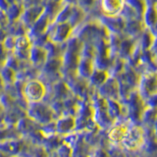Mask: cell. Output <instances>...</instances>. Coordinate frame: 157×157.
Segmentation results:
<instances>
[{"mask_svg":"<svg viewBox=\"0 0 157 157\" xmlns=\"http://www.w3.org/2000/svg\"><path fill=\"white\" fill-rule=\"evenodd\" d=\"M152 49H153V54L157 57V38L153 41V44H152Z\"/></svg>","mask_w":157,"mask_h":157,"instance_id":"obj_13","label":"cell"},{"mask_svg":"<svg viewBox=\"0 0 157 157\" xmlns=\"http://www.w3.org/2000/svg\"><path fill=\"white\" fill-rule=\"evenodd\" d=\"M88 80H90V85H92L93 86L100 87L108 80V74L105 70L94 69Z\"/></svg>","mask_w":157,"mask_h":157,"instance_id":"obj_6","label":"cell"},{"mask_svg":"<svg viewBox=\"0 0 157 157\" xmlns=\"http://www.w3.org/2000/svg\"><path fill=\"white\" fill-rule=\"evenodd\" d=\"M69 33H70V28H69L68 25L60 24L56 28L55 32H54L53 36L51 37V40L56 43L63 42L64 40H66V38L68 37Z\"/></svg>","mask_w":157,"mask_h":157,"instance_id":"obj_7","label":"cell"},{"mask_svg":"<svg viewBox=\"0 0 157 157\" xmlns=\"http://www.w3.org/2000/svg\"><path fill=\"white\" fill-rule=\"evenodd\" d=\"M121 0H102L103 10L109 15L116 14L121 9Z\"/></svg>","mask_w":157,"mask_h":157,"instance_id":"obj_8","label":"cell"},{"mask_svg":"<svg viewBox=\"0 0 157 157\" xmlns=\"http://www.w3.org/2000/svg\"><path fill=\"white\" fill-rule=\"evenodd\" d=\"M106 107L110 117H118L121 114V106L115 99H106Z\"/></svg>","mask_w":157,"mask_h":157,"instance_id":"obj_10","label":"cell"},{"mask_svg":"<svg viewBox=\"0 0 157 157\" xmlns=\"http://www.w3.org/2000/svg\"><path fill=\"white\" fill-rule=\"evenodd\" d=\"M139 90L137 93L142 100H146L152 95L157 93V74L148 73L142 76L139 81Z\"/></svg>","mask_w":157,"mask_h":157,"instance_id":"obj_3","label":"cell"},{"mask_svg":"<svg viewBox=\"0 0 157 157\" xmlns=\"http://www.w3.org/2000/svg\"><path fill=\"white\" fill-rule=\"evenodd\" d=\"M46 94V87L41 81L31 80L24 83L23 96L29 103L40 102Z\"/></svg>","mask_w":157,"mask_h":157,"instance_id":"obj_1","label":"cell"},{"mask_svg":"<svg viewBox=\"0 0 157 157\" xmlns=\"http://www.w3.org/2000/svg\"><path fill=\"white\" fill-rule=\"evenodd\" d=\"M153 132H154V135L156 136V137H157V117H156V119H155V121H154V124H153Z\"/></svg>","mask_w":157,"mask_h":157,"instance_id":"obj_14","label":"cell"},{"mask_svg":"<svg viewBox=\"0 0 157 157\" xmlns=\"http://www.w3.org/2000/svg\"><path fill=\"white\" fill-rule=\"evenodd\" d=\"M0 76H1L2 82L8 83V85H13L16 82V73L11 68H9L7 66H5L3 68V70H1Z\"/></svg>","mask_w":157,"mask_h":157,"instance_id":"obj_9","label":"cell"},{"mask_svg":"<svg viewBox=\"0 0 157 157\" xmlns=\"http://www.w3.org/2000/svg\"><path fill=\"white\" fill-rule=\"evenodd\" d=\"M93 157H109V156H108V154L106 153L104 150L99 149V150H97L95 152V155L93 156Z\"/></svg>","mask_w":157,"mask_h":157,"instance_id":"obj_12","label":"cell"},{"mask_svg":"<svg viewBox=\"0 0 157 157\" xmlns=\"http://www.w3.org/2000/svg\"><path fill=\"white\" fill-rule=\"evenodd\" d=\"M47 157H58L56 153H54V154H51V155H48Z\"/></svg>","mask_w":157,"mask_h":157,"instance_id":"obj_15","label":"cell"},{"mask_svg":"<svg viewBox=\"0 0 157 157\" xmlns=\"http://www.w3.org/2000/svg\"><path fill=\"white\" fill-rule=\"evenodd\" d=\"M53 110L44 103L36 102L29 103L28 115L33 122H37L41 125L49 124L53 119Z\"/></svg>","mask_w":157,"mask_h":157,"instance_id":"obj_2","label":"cell"},{"mask_svg":"<svg viewBox=\"0 0 157 157\" xmlns=\"http://www.w3.org/2000/svg\"><path fill=\"white\" fill-rule=\"evenodd\" d=\"M76 118L72 115H63L55 121L56 134L59 136L68 135L76 128Z\"/></svg>","mask_w":157,"mask_h":157,"instance_id":"obj_4","label":"cell"},{"mask_svg":"<svg viewBox=\"0 0 157 157\" xmlns=\"http://www.w3.org/2000/svg\"><path fill=\"white\" fill-rule=\"evenodd\" d=\"M56 154L58 157H73V151L68 144H62L56 150Z\"/></svg>","mask_w":157,"mask_h":157,"instance_id":"obj_11","label":"cell"},{"mask_svg":"<svg viewBox=\"0 0 157 157\" xmlns=\"http://www.w3.org/2000/svg\"><path fill=\"white\" fill-rule=\"evenodd\" d=\"M46 56H47L46 51L43 48L38 46H33L31 48V51H29V59H31L32 63L34 64V66L44 64Z\"/></svg>","mask_w":157,"mask_h":157,"instance_id":"obj_5","label":"cell"}]
</instances>
